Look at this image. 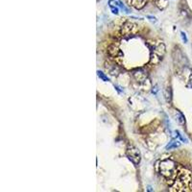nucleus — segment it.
<instances>
[{
    "label": "nucleus",
    "instance_id": "obj_1",
    "mask_svg": "<svg viewBox=\"0 0 192 192\" xmlns=\"http://www.w3.org/2000/svg\"><path fill=\"white\" fill-rule=\"evenodd\" d=\"M165 45L162 42H153L151 47V54H150V62L153 65H158L159 63L163 59L165 55Z\"/></svg>",
    "mask_w": 192,
    "mask_h": 192
},
{
    "label": "nucleus",
    "instance_id": "obj_2",
    "mask_svg": "<svg viewBox=\"0 0 192 192\" xmlns=\"http://www.w3.org/2000/svg\"><path fill=\"white\" fill-rule=\"evenodd\" d=\"M178 164L171 159H163L162 161L159 162V173L165 178H171L177 171Z\"/></svg>",
    "mask_w": 192,
    "mask_h": 192
},
{
    "label": "nucleus",
    "instance_id": "obj_3",
    "mask_svg": "<svg viewBox=\"0 0 192 192\" xmlns=\"http://www.w3.org/2000/svg\"><path fill=\"white\" fill-rule=\"evenodd\" d=\"M126 156L129 159V161L135 165L139 164L141 161V154L140 151L134 145H128L126 150Z\"/></svg>",
    "mask_w": 192,
    "mask_h": 192
},
{
    "label": "nucleus",
    "instance_id": "obj_4",
    "mask_svg": "<svg viewBox=\"0 0 192 192\" xmlns=\"http://www.w3.org/2000/svg\"><path fill=\"white\" fill-rule=\"evenodd\" d=\"M132 77L136 82H139V83H143L147 79V72H146L142 68H138V69H135L132 72Z\"/></svg>",
    "mask_w": 192,
    "mask_h": 192
},
{
    "label": "nucleus",
    "instance_id": "obj_5",
    "mask_svg": "<svg viewBox=\"0 0 192 192\" xmlns=\"http://www.w3.org/2000/svg\"><path fill=\"white\" fill-rule=\"evenodd\" d=\"M135 31H136V25L132 23L130 21L125 22V24L122 26V32L124 34H127V35L134 34L135 33Z\"/></svg>",
    "mask_w": 192,
    "mask_h": 192
},
{
    "label": "nucleus",
    "instance_id": "obj_6",
    "mask_svg": "<svg viewBox=\"0 0 192 192\" xmlns=\"http://www.w3.org/2000/svg\"><path fill=\"white\" fill-rule=\"evenodd\" d=\"M127 2L132 8L136 9V10H141L145 7L147 0H127Z\"/></svg>",
    "mask_w": 192,
    "mask_h": 192
},
{
    "label": "nucleus",
    "instance_id": "obj_7",
    "mask_svg": "<svg viewBox=\"0 0 192 192\" xmlns=\"http://www.w3.org/2000/svg\"><path fill=\"white\" fill-rule=\"evenodd\" d=\"M175 118H176V121L179 123L180 125H185V115L180 111H175Z\"/></svg>",
    "mask_w": 192,
    "mask_h": 192
},
{
    "label": "nucleus",
    "instance_id": "obj_8",
    "mask_svg": "<svg viewBox=\"0 0 192 192\" xmlns=\"http://www.w3.org/2000/svg\"><path fill=\"white\" fill-rule=\"evenodd\" d=\"M109 53L111 54L112 56L115 57V56H117V55L120 53V49H119V47H118L115 43H113V44L109 45Z\"/></svg>",
    "mask_w": 192,
    "mask_h": 192
},
{
    "label": "nucleus",
    "instance_id": "obj_9",
    "mask_svg": "<svg viewBox=\"0 0 192 192\" xmlns=\"http://www.w3.org/2000/svg\"><path fill=\"white\" fill-rule=\"evenodd\" d=\"M180 146H181L180 140H179V139H174V140H172L171 142H169V143L166 145L165 150L169 151V150H172V149H175V148L180 147Z\"/></svg>",
    "mask_w": 192,
    "mask_h": 192
},
{
    "label": "nucleus",
    "instance_id": "obj_10",
    "mask_svg": "<svg viewBox=\"0 0 192 192\" xmlns=\"http://www.w3.org/2000/svg\"><path fill=\"white\" fill-rule=\"evenodd\" d=\"M168 4L167 0H156V6L159 9V10H164L166 8Z\"/></svg>",
    "mask_w": 192,
    "mask_h": 192
},
{
    "label": "nucleus",
    "instance_id": "obj_11",
    "mask_svg": "<svg viewBox=\"0 0 192 192\" xmlns=\"http://www.w3.org/2000/svg\"><path fill=\"white\" fill-rule=\"evenodd\" d=\"M97 75H98L99 78L101 79L102 81H104V82H109V77H108L106 74H105V73H103L102 71H99V70H98V71H97Z\"/></svg>",
    "mask_w": 192,
    "mask_h": 192
},
{
    "label": "nucleus",
    "instance_id": "obj_12",
    "mask_svg": "<svg viewBox=\"0 0 192 192\" xmlns=\"http://www.w3.org/2000/svg\"><path fill=\"white\" fill-rule=\"evenodd\" d=\"M117 5L119 6V7L122 9L123 11H125L126 13H129V9H128V8H127V7L124 5V4H123L122 2H120V1H117Z\"/></svg>",
    "mask_w": 192,
    "mask_h": 192
},
{
    "label": "nucleus",
    "instance_id": "obj_13",
    "mask_svg": "<svg viewBox=\"0 0 192 192\" xmlns=\"http://www.w3.org/2000/svg\"><path fill=\"white\" fill-rule=\"evenodd\" d=\"M181 38H182V42H184L185 43H187V42H188V39H187L186 34L185 33V32L181 31Z\"/></svg>",
    "mask_w": 192,
    "mask_h": 192
},
{
    "label": "nucleus",
    "instance_id": "obj_14",
    "mask_svg": "<svg viewBox=\"0 0 192 192\" xmlns=\"http://www.w3.org/2000/svg\"><path fill=\"white\" fill-rule=\"evenodd\" d=\"M111 7V10L112 12V13H115V15H118V13H119V11H118V8L115 7V6H109Z\"/></svg>",
    "mask_w": 192,
    "mask_h": 192
},
{
    "label": "nucleus",
    "instance_id": "obj_15",
    "mask_svg": "<svg viewBox=\"0 0 192 192\" xmlns=\"http://www.w3.org/2000/svg\"><path fill=\"white\" fill-rule=\"evenodd\" d=\"M189 86L192 88V73H191L190 76H189Z\"/></svg>",
    "mask_w": 192,
    "mask_h": 192
},
{
    "label": "nucleus",
    "instance_id": "obj_16",
    "mask_svg": "<svg viewBox=\"0 0 192 192\" xmlns=\"http://www.w3.org/2000/svg\"><path fill=\"white\" fill-rule=\"evenodd\" d=\"M147 17L149 18L151 21H156V17H153V16H148Z\"/></svg>",
    "mask_w": 192,
    "mask_h": 192
},
{
    "label": "nucleus",
    "instance_id": "obj_17",
    "mask_svg": "<svg viewBox=\"0 0 192 192\" xmlns=\"http://www.w3.org/2000/svg\"><path fill=\"white\" fill-rule=\"evenodd\" d=\"M114 88H115V89H116V90H117V91H118V92H119V93H121V92H122V90H120V89H119L120 88H119V86H114Z\"/></svg>",
    "mask_w": 192,
    "mask_h": 192
},
{
    "label": "nucleus",
    "instance_id": "obj_18",
    "mask_svg": "<svg viewBox=\"0 0 192 192\" xmlns=\"http://www.w3.org/2000/svg\"><path fill=\"white\" fill-rule=\"evenodd\" d=\"M191 187H192V180H191Z\"/></svg>",
    "mask_w": 192,
    "mask_h": 192
}]
</instances>
